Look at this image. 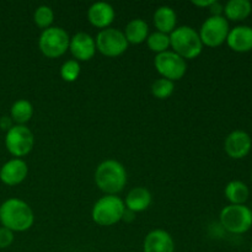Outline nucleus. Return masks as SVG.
<instances>
[{
  "instance_id": "f257e3e1",
  "label": "nucleus",
  "mask_w": 252,
  "mask_h": 252,
  "mask_svg": "<svg viewBox=\"0 0 252 252\" xmlns=\"http://www.w3.org/2000/svg\"><path fill=\"white\" fill-rule=\"evenodd\" d=\"M34 216L31 207L19 198L6 199L0 206V223L11 231H26L33 225Z\"/></svg>"
},
{
  "instance_id": "f03ea898",
  "label": "nucleus",
  "mask_w": 252,
  "mask_h": 252,
  "mask_svg": "<svg viewBox=\"0 0 252 252\" xmlns=\"http://www.w3.org/2000/svg\"><path fill=\"white\" fill-rule=\"evenodd\" d=\"M95 182L106 194L116 196L127 184V171L117 160H105L96 167Z\"/></svg>"
},
{
  "instance_id": "7ed1b4c3",
  "label": "nucleus",
  "mask_w": 252,
  "mask_h": 252,
  "mask_svg": "<svg viewBox=\"0 0 252 252\" xmlns=\"http://www.w3.org/2000/svg\"><path fill=\"white\" fill-rule=\"evenodd\" d=\"M170 47L181 58L196 59L203 51V43L198 32L189 26H181L170 33Z\"/></svg>"
},
{
  "instance_id": "20e7f679",
  "label": "nucleus",
  "mask_w": 252,
  "mask_h": 252,
  "mask_svg": "<svg viewBox=\"0 0 252 252\" xmlns=\"http://www.w3.org/2000/svg\"><path fill=\"white\" fill-rule=\"evenodd\" d=\"M125 212V202L120 197L105 194L94 204L91 217L97 225L111 226L122 220Z\"/></svg>"
},
{
  "instance_id": "39448f33",
  "label": "nucleus",
  "mask_w": 252,
  "mask_h": 252,
  "mask_svg": "<svg viewBox=\"0 0 252 252\" xmlns=\"http://www.w3.org/2000/svg\"><path fill=\"white\" fill-rule=\"evenodd\" d=\"M220 224L233 234H243L252 226V209L245 204H229L220 212Z\"/></svg>"
},
{
  "instance_id": "423d86ee",
  "label": "nucleus",
  "mask_w": 252,
  "mask_h": 252,
  "mask_svg": "<svg viewBox=\"0 0 252 252\" xmlns=\"http://www.w3.org/2000/svg\"><path fill=\"white\" fill-rule=\"evenodd\" d=\"M70 37L62 27L52 26L43 30L38 39V46L47 58H59L69 49Z\"/></svg>"
},
{
  "instance_id": "0eeeda50",
  "label": "nucleus",
  "mask_w": 252,
  "mask_h": 252,
  "mask_svg": "<svg viewBox=\"0 0 252 252\" xmlns=\"http://www.w3.org/2000/svg\"><path fill=\"white\" fill-rule=\"evenodd\" d=\"M229 22L225 17L221 16H209L202 24L198 34L203 46L218 47L223 44L228 38Z\"/></svg>"
},
{
  "instance_id": "6e6552de",
  "label": "nucleus",
  "mask_w": 252,
  "mask_h": 252,
  "mask_svg": "<svg viewBox=\"0 0 252 252\" xmlns=\"http://www.w3.org/2000/svg\"><path fill=\"white\" fill-rule=\"evenodd\" d=\"M34 144L33 133L26 126L15 125L5 135V145L7 152L16 159L25 157L32 150Z\"/></svg>"
},
{
  "instance_id": "1a4fd4ad",
  "label": "nucleus",
  "mask_w": 252,
  "mask_h": 252,
  "mask_svg": "<svg viewBox=\"0 0 252 252\" xmlns=\"http://www.w3.org/2000/svg\"><path fill=\"white\" fill-rule=\"evenodd\" d=\"M96 49L106 57H118L125 53L128 48V42L126 39L125 33L118 29L101 30L95 39Z\"/></svg>"
},
{
  "instance_id": "9d476101",
  "label": "nucleus",
  "mask_w": 252,
  "mask_h": 252,
  "mask_svg": "<svg viewBox=\"0 0 252 252\" xmlns=\"http://www.w3.org/2000/svg\"><path fill=\"white\" fill-rule=\"evenodd\" d=\"M155 69L164 79L176 81L184 78L187 70V64L184 58L172 51L157 54L154 61Z\"/></svg>"
},
{
  "instance_id": "9b49d317",
  "label": "nucleus",
  "mask_w": 252,
  "mask_h": 252,
  "mask_svg": "<svg viewBox=\"0 0 252 252\" xmlns=\"http://www.w3.org/2000/svg\"><path fill=\"white\" fill-rule=\"evenodd\" d=\"M252 140L250 134L245 130L236 129L229 133L224 142L225 153L233 159H243L250 153Z\"/></svg>"
},
{
  "instance_id": "f8f14e48",
  "label": "nucleus",
  "mask_w": 252,
  "mask_h": 252,
  "mask_svg": "<svg viewBox=\"0 0 252 252\" xmlns=\"http://www.w3.org/2000/svg\"><path fill=\"white\" fill-rule=\"evenodd\" d=\"M69 49L78 62H88L95 56L96 42L93 37L85 32H79L70 38Z\"/></svg>"
},
{
  "instance_id": "ddd939ff",
  "label": "nucleus",
  "mask_w": 252,
  "mask_h": 252,
  "mask_svg": "<svg viewBox=\"0 0 252 252\" xmlns=\"http://www.w3.org/2000/svg\"><path fill=\"white\" fill-rule=\"evenodd\" d=\"M29 174V166L22 159L9 160L0 169V180L6 186L20 185Z\"/></svg>"
},
{
  "instance_id": "4468645a",
  "label": "nucleus",
  "mask_w": 252,
  "mask_h": 252,
  "mask_svg": "<svg viewBox=\"0 0 252 252\" xmlns=\"http://www.w3.org/2000/svg\"><path fill=\"white\" fill-rule=\"evenodd\" d=\"M144 252H175V243L172 236L162 229L152 230L144 239Z\"/></svg>"
},
{
  "instance_id": "2eb2a0df",
  "label": "nucleus",
  "mask_w": 252,
  "mask_h": 252,
  "mask_svg": "<svg viewBox=\"0 0 252 252\" xmlns=\"http://www.w3.org/2000/svg\"><path fill=\"white\" fill-rule=\"evenodd\" d=\"M116 16L115 9L111 4L105 1L94 2L88 10V19L93 26L97 29H108Z\"/></svg>"
},
{
  "instance_id": "dca6fc26",
  "label": "nucleus",
  "mask_w": 252,
  "mask_h": 252,
  "mask_svg": "<svg viewBox=\"0 0 252 252\" xmlns=\"http://www.w3.org/2000/svg\"><path fill=\"white\" fill-rule=\"evenodd\" d=\"M226 43L235 52H249L252 49V27L246 25L235 26L229 31Z\"/></svg>"
},
{
  "instance_id": "f3484780",
  "label": "nucleus",
  "mask_w": 252,
  "mask_h": 252,
  "mask_svg": "<svg viewBox=\"0 0 252 252\" xmlns=\"http://www.w3.org/2000/svg\"><path fill=\"white\" fill-rule=\"evenodd\" d=\"M150 203H152V193L149 189L145 187H134L128 192L125 206L128 211L133 213H139L149 208Z\"/></svg>"
},
{
  "instance_id": "a211bd4d",
  "label": "nucleus",
  "mask_w": 252,
  "mask_h": 252,
  "mask_svg": "<svg viewBox=\"0 0 252 252\" xmlns=\"http://www.w3.org/2000/svg\"><path fill=\"white\" fill-rule=\"evenodd\" d=\"M176 22L177 16L176 12L172 7L166 6H160L155 10L154 12V25L157 30L162 33H171L175 29H176Z\"/></svg>"
},
{
  "instance_id": "6ab92c4d",
  "label": "nucleus",
  "mask_w": 252,
  "mask_h": 252,
  "mask_svg": "<svg viewBox=\"0 0 252 252\" xmlns=\"http://www.w3.org/2000/svg\"><path fill=\"white\" fill-rule=\"evenodd\" d=\"M123 33H125L128 43L140 44L147 41L148 36H149V27L144 20L134 19L128 22Z\"/></svg>"
},
{
  "instance_id": "aec40b11",
  "label": "nucleus",
  "mask_w": 252,
  "mask_h": 252,
  "mask_svg": "<svg viewBox=\"0 0 252 252\" xmlns=\"http://www.w3.org/2000/svg\"><path fill=\"white\" fill-rule=\"evenodd\" d=\"M252 11V4L249 0H229L224 6L225 19L240 21L246 19Z\"/></svg>"
},
{
  "instance_id": "412c9836",
  "label": "nucleus",
  "mask_w": 252,
  "mask_h": 252,
  "mask_svg": "<svg viewBox=\"0 0 252 252\" xmlns=\"http://www.w3.org/2000/svg\"><path fill=\"white\" fill-rule=\"evenodd\" d=\"M249 196H250L249 187L243 181L234 180L226 185L225 197L230 204H244L248 201Z\"/></svg>"
},
{
  "instance_id": "4be33fe9",
  "label": "nucleus",
  "mask_w": 252,
  "mask_h": 252,
  "mask_svg": "<svg viewBox=\"0 0 252 252\" xmlns=\"http://www.w3.org/2000/svg\"><path fill=\"white\" fill-rule=\"evenodd\" d=\"M12 122L19 126H25L33 116V106L27 100H17L10 110Z\"/></svg>"
},
{
  "instance_id": "5701e85b",
  "label": "nucleus",
  "mask_w": 252,
  "mask_h": 252,
  "mask_svg": "<svg viewBox=\"0 0 252 252\" xmlns=\"http://www.w3.org/2000/svg\"><path fill=\"white\" fill-rule=\"evenodd\" d=\"M147 44L150 51L154 52V53H164L170 47V36L166 33H162V32L157 31L148 36Z\"/></svg>"
},
{
  "instance_id": "b1692460",
  "label": "nucleus",
  "mask_w": 252,
  "mask_h": 252,
  "mask_svg": "<svg viewBox=\"0 0 252 252\" xmlns=\"http://www.w3.org/2000/svg\"><path fill=\"white\" fill-rule=\"evenodd\" d=\"M54 20V12L52 7L47 5H41L36 9L33 14V21L37 25V27L42 30H47L52 27Z\"/></svg>"
},
{
  "instance_id": "393cba45",
  "label": "nucleus",
  "mask_w": 252,
  "mask_h": 252,
  "mask_svg": "<svg viewBox=\"0 0 252 252\" xmlns=\"http://www.w3.org/2000/svg\"><path fill=\"white\" fill-rule=\"evenodd\" d=\"M175 85L174 81H170L167 79H158L153 83L152 85V94L154 97L159 98V100H166L170 96L174 94Z\"/></svg>"
},
{
  "instance_id": "a878e982",
  "label": "nucleus",
  "mask_w": 252,
  "mask_h": 252,
  "mask_svg": "<svg viewBox=\"0 0 252 252\" xmlns=\"http://www.w3.org/2000/svg\"><path fill=\"white\" fill-rule=\"evenodd\" d=\"M80 75V64L75 59L64 62L61 66V76L66 83H74Z\"/></svg>"
},
{
  "instance_id": "bb28decb",
  "label": "nucleus",
  "mask_w": 252,
  "mask_h": 252,
  "mask_svg": "<svg viewBox=\"0 0 252 252\" xmlns=\"http://www.w3.org/2000/svg\"><path fill=\"white\" fill-rule=\"evenodd\" d=\"M14 243V231L1 226L0 228V249L9 248Z\"/></svg>"
},
{
  "instance_id": "cd10ccee",
  "label": "nucleus",
  "mask_w": 252,
  "mask_h": 252,
  "mask_svg": "<svg viewBox=\"0 0 252 252\" xmlns=\"http://www.w3.org/2000/svg\"><path fill=\"white\" fill-rule=\"evenodd\" d=\"M14 127V125H12V120L11 117H9V116H2L1 118H0V128H1L2 130H9L11 129V128Z\"/></svg>"
},
{
  "instance_id": "c85d7f7f",
  "label": "nucleus",
  "mask_w": 252,
  "mask_h": 252,
  "mask_svg": "<svg viewBox=\"0 0 252 252\" xmlns=\"http://www.w3.org/2000/svg\"><path fill=\"white\" fill-rule=\"evenodd\" d=\"M209 9H211L212 16H221V12H224V6L220 2L217 1V0L212 4V6Z\"/></svg>"
},
{
  "instance_id": "c756f323",
  "label": "nucleus",
  "mask_w": 252,
  "mask_h": 252,
  "mask_svg": "<svg viewBox=\"0 0 252 252\" xmlns=\"http://www.w3.org/2000/svg\"><path fill=\"white\" fill-rule=\"evenodd\" d=\"M216 1V0H201V1H192V4L194 5V6H198V7H211L212 4Z\"/></svg>"
},
{
  "instance_id": "7c9ffc66",
  "label": "nucleus",
  "mask_w": 252,
  "mask_h": 252,
  "mask_svg": "<svg viewBox=\"0 0 252 252\" xmlns=\"http://www.w3.org/2000/svg\"><path fill=\"white\" fill-rule=\"evenodd\" d=\"M251 252H252V245H251Z\"/></svg>"
},
{
  "instance_id": "2f4dec72",
  "label": "nucleus",
  "mask_w": 252,
  "mask_h": 252,
  "mask_svg": "<svg viewBox=\"0 0 252 252\" xmlns=\"http://www.w3.org/2000/svg\"><path fill=\"white\" fill-rule=\"evenodd\" d=\"M251 180H252V175H251Z\"/></svg>"
}]
</instances>
